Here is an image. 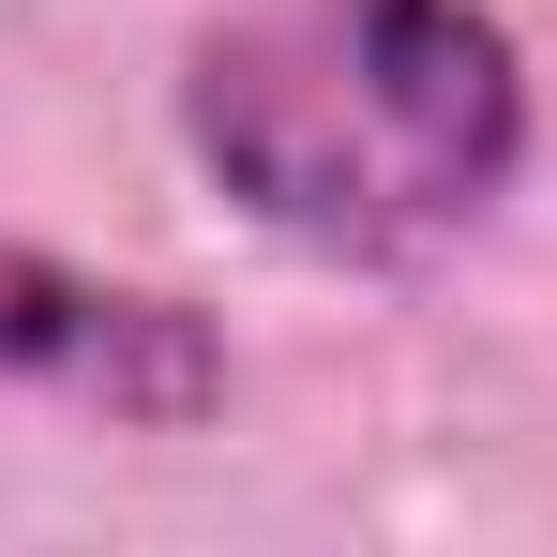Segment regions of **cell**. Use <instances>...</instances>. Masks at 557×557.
I'll return each instance as SVG.
<instances>
[{
  "label": "cell",
  "mask_w": 557,
  "mask_h": 557,
  "mask_svg": "<svg viewBox=\"0 0 557 557\" xmlns=\"http://www.w3.org/2000/svg\"><path fill=\"white\" fill-rule=\"evenodd\" d=\"M528 46L497 0H257L182 46V151L242 226L332 272H407L528 182Z\"/></svg>",
  "instance_id": "1"
},
{
  "label": "cell",
  "mask_w": 557,
  "mask_h": 557,
  "mask_svg": "<svg viewBox=\"0 0 557 557\" xmlns=\"http://www.w3.org/2000/svg\"><path fill=\"white\" fill-rule=\"evenodd\" d=\"M0 392H46V407H76L106 437H196V422H226L242 347L182 286L76 272L46 242H0Z\"/></svg>",
  "instance_id": "2"
}]
</instances>
